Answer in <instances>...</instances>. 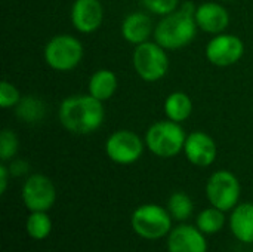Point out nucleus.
Wrapping results in <instances>:
<instances>
[{
	"mask_svg": "<svg viewBox=\"0 0 253 252\" xmlns=\"http://www.w3.org/2000/svg\"><path fill=\"white\" fill-rule=\"evenodd\" d=\"M61 125L74 135H89L98 131L105 117L102 101L89 95H73L59 105Z\"/></svg>",
	"mask_w": 253,
	"mask_h": 252,
	"instance_id": "1",
	"label": "nucleus"
},
{
	"mask_svg": "<svg viewBox=\"0 0 253 252\" xmlns=\"http://www.w3.org/2000/svg\"><path fill=\"white\" fill-rule=\"evenodd\" d=\"M197 28L196 6L191 1H185L159 21L154 28V39L166 50H178L196 39Z\"/></svg>",
	"mask_w": 253,
	"mask_h": 252,
	"instance_id": "2",
	"label": "nucleus"
},
{
	"mask_svg": "<svg viewBox=\"0 0 253 252\" xmlns=\"http://www.w3.org/2000/svg\"><path fill=\"white\" fill-rule=\"evenodd\" d=\"M187 135L184 128L172 120H160L153 123L145 134V146L148 150L163 159L175 157L184 151Z\"/></svg>",
	"mask_w": 253,
	"mask_h": 252,
	"instance_id": "3",
	"label": "nucleus"
},
{
	"mask_svg": "<svg viewBox=\"0 0 253 252\" xmlns=\"http://www.w3.org/2000/svg\"><path fill=\"white\" fill-rule=\"evenodd\" d=\"M83 45L71 34L53 36L44 46L46 64L56 71H71L83 59Z\"/></svg>",
	"mask_w": 253,
	"mask_h": 252,
	"instance_id": "4",
	"label": "nucleus"
},
{
	"mask_svg": "<svg viewBox=\"0 0 253 252\" xmlns=\"http://www.w3.org/2000/svg\"><path fill=\"white\" fill-rule=\"evenodd\" d=\"M130 223L138 236L147 241H157L170 233L172 217L163 206L147 203L133 211Z\"/></svg>",
	"mask_w": 253,
	"mask_h": 252,
	"instance_id": "5",
	"label": "nucleus"
},
{
	"mask_svg": "<svg viewBox=\"0 0 253 252\" xmlns=\"http://www.w3.org/2000/svg\"><path fill=\"white\" fill-rule=\"evenodd\" d=\"M133 67L136 74L145 82H157L163 79L169 70V58L166 49L157 42H144L133 50Z\"/></svg>",
	"mask_w": 253,
	"mask_h": 252,
	"instance_id": "6",
	"label": "nucleus"
},
{
	"mask_svg": "<svg viewBox=\"0 0 253 252\" xmlns=\"http://www.w3.org/2000/svg\"><path fill=\"white\" fill-rule=\"evenodd\" d=\"M206 196L212 206L227 212L237 206L240 199V183L230 171H216L206 184Z\"/></svg>",
	"mask_w": 253,
	"mask_h": 252,
	"instance_id": "7",
	"label": "nucleus"
},
{
	"mask_svg": "<svg viewBox=\"0 0 253 252\" xmlns=\"http://www.w3.org/2000/svg\"><path fill=\"white\" fill-rule=\"evenodd\" d=\"M107 156L119 165H132L141 159L144 153V143L141 137L129 129L113 132L105 141Z\"/></svg>",
	"mask_w": 253,
	"mask_h": 252,
	"instance_id": "8",
	"label": "nucleus"
},
{
	"mask_svg": "<svg viewBox=\"0 0 253 252\" xmlns=\"http://www.w3.org/2000/svg\"><path fill=\"white\" fill-rule=\"evenodd\" d=\"M56 199L53 183L43 174L30 175L22 187V202L31 212L49 211Z\"/></svg>",
	"mask_w": 253,
	"mask_h": 252,
	"instance_id": "9",
	"label": "nucleus"
},
{
	"mask_svg": "<svg viewBox=\"0 0 253 252\" xmlns=\"http://www.w3.org/2000/svg\"><path fill=\"white\" fill-rule=\"evenodd\" d=\"M245 53V43L234 34L221 33L209 40L206 58L216 67H230L237 64Z\"/></svg>",
	"mask_w": 253,
	"mask_h": 252,
	"instance_id": "10",
	"label": "nucleus"
},
{
	"mask_svg": "<svg viewBox=\"0 0 253 252\" xmlns=\"http://www.w3.org/2000/svg\"><path fill=\"white\" fill-rule=\"evenodd\" d=\"M184 153L190 163L199 168L211 166L216 159V143L213 138L202 131H194L187 135L184 144Z\"/></svg>",
	"mask_w": 253,
	"mask_h": 252,
	"instance_id": "11",
	"label": "nucleus"
},
{
	"mask_svg": "<svg viewBox=\"0 0 253 252\" xmlns=\"http://www.w3.org/2000/svg\"><path fill=\"white\" fill-rule=\"evenodd\" d=\"M104 21L101 0H76L71 6V22L83 34L96 31Z\"/></svg>",
	"mask_w": 253,
	"mask_h": 252,
	"instance_id": "12",
	"label": "nucleus"
},
{
	"mask_svg": "<svg viewBox=\"0 0 253 252\" xmlns=\"http://www.w3.org/2000/svg\"><path fill=\"white\" fill-rule=\"evenodd\" d=\"M169 252H208V242L205 233L199 227L181 224L169 233L168 238Z\"/></svg>",
	"mask_w": 253,
	"mask_h": 252,
	"instance_id": "13",
	"label": "nucleus"
},
{
	"mask_svg": "<svg viewBox=\"0 0 253 252\" xmlns=\"http://www.w3.org/2000/svg\"><path fill=\"white\" fill-rule=\"evenodd\" d=\"M196 22L202 31L216 36L230 25V13L222 4L206 1L196 7Z\"/></svg>",
	"mask_w": 253,
	"mask_h": 252,
	"instance_id": "14",
	"label": "nucleus"
},
{
	"mask_svg": "<svg viewBox=\"0 0 253 252\" xmlns=\"http://www.w3.org/2000/svg\"><path fill=\"white\" fill-rule=\"evenodd\" d=\"M153 31V19L145 12H132L122 22V36L125 37L126 42L135 46L148 42Z\"/></svg>",
	"mask_w": 253,
	"mask_h": 252,
	"instance_id": "15",
	"label": "nucleus"
},
{
	"mask_svg": "<svg viewBox=\"0 0 253 252\" xmlns=\"http://www.w3.org/2000/svg\"><path fill=\"white\" fill-rule=\"evenodd\" d=\"M230 227L240 242L253 244V203H242L233 209Z\"/></svg>",
	"mask_w": 253,
	"mask_h": 252,
	"instance_id": "16",
	"label": "nucleus"
},
{
	"mask_svg": "<svg viewBox=\"0 0 253 252\" xmlns=\"http://www.w3.org/2000/svg\"><path fill=\"white\" fill-rule=\"evenodd\" d=\"M119 86V80L117 76L107 68H101L98 71H95L90 79H89V94L99 100V101H108L117 91Z\"/></svg>",
	"mask_w": 253,
	"mask_h": 252,
	"instance_id": "17",
	"label": "nucleus"
},
{
	"mask_svg": "<svg viewBox=\"0 0 253 252\" xmlns=\"http://www.w3.org/2000/svg\"><path fill=\"white\" fill-rule=\"evenodd\" d=\"M165 113L169 120L182 123L193 113V101L185 92H172L165 101Z\"/></svg>",
	"mask_w": 253,
	"mask_h": 252,
	"instance_id": "18",
	"label": "nucleus"
},
{
	"mask_svg": "<svg viewBox=\"0 0 253 252\" xmlns=\"http://www.w3.org/2000/svg\"><path fill=\"white\" fill-rule=\"evenodd\" d=\"M15 114L24 123H39L46 114V105L40 98L34 95H27L21 98L16 104Z\"/></svg>",
	"mask_w": 253,
	"mask_h": 252,
	"instance_id": "19",
	"label": "nucleus"
},
{
	"mask_svg": "<svg viewBox=\"0 0 253 252\" xmlns=\"http://www.w3.org/2000/svg\"><path fill=\"white\" fill-rule=\"evenodd\" d=\"M225 224L224 211L212 206L205 211H202L197 217V227L205 235H215L222 230Z\"/></svg>",
	"mask_w": 253,
	"mask_h": 252,
	"instance_id": "20",
	"label": "nucleus"
},
{
	"mask_svg": "<svg viewBox=\"0 0 253 252\" xmlns=\"http://www.w3.org/2000/svg\"><path fill=\"white\" fill-rule=\"evenodd\" d=\"M194 209L191 198L184 192H175L168 202V211L176 221H187Z\"/></svg>",
	"mask_w": 253,
	"mask_h": 252,
	"instance_id": "21",
	"label": "nucleus"
},
{
	"mask_svg": "<svg viewBox=\"0 0 253 252\" xmlns=\"http://www.w3.org/2000/svg\"><path fill=\"white\" fill-rule=\"evenodd\" d=\"M52 230V221L49 215L43 211L31 212L27 220V232L30 238L36 241H43L50 235Z\"/></svg>",
	"mask_w": 253,
	"mask_h": 252,
	"instance_id": "22",
	"label": "nucleus"
},
{
	"mask_svg": "<svg viewBox=\"0 0 253 252\" xmlns=\"http://www.w3.org/2000/svg\"><path fill=\"white\" fill-rule=\"evenodd\" d=\"M19 149V140L12 129H3L0 134V159L1 162L12 160Z\"/></svg>",
	"mask_w": 253,
	"mask_h": 252,
	"instance_id": "23",
	"label": "nucleus"
},
{
	"mask_svg": "<svg viewBox=\"0 0 253 252\" xmlns=\"http://www.w3.org/2000/svg\"><path fill=\"white\" fill-rule=\"evenodd\" d=\"M142 6L159 16H166L178 9L179 0H141Z\"/></svg>",
	"mask_w": 253,
	"mask_h": 252,
	"instance_id": "24",
	"label": "nucleus"
},
{
	"mask_svg": "<svg viewBox=\"0 0 253 252\" xmlns=\"http://www.w3.org/2000/svg\"><path fill=\"white\" fill-rule=\"evenodd\" d=\"M21 98L22 97H21V94L15 85H12L7 80H3L0 83V105L3 108L16 107V104L19 102Z\"/></svg>",
	"mask_w": 253,
	"mask_h": 252,
	"instance_id": "25",
	"label": "nucleus"
},
{
	"mask_svg": "<svg viewBox=\"0 0 253 252\" xmlns=\"http://www.w3.org/2000/svg\"><path fill=\"white\" fill-rule=\"evenodd\" d=\"M9 168V172L10 175L13 177H21V175H25L28 172V163L25 160H21V159H16V160H12V163L7 166Z\"/></svg>",
	"mask_w": 253,
	"mask_h": 252,
	"instance_id": "26",
	"label": "nucleus"
},
{
	"mask_svg": "<svg viewBox=\"0 0 253 252\" xmlns=\"http://www.w3.org/2000/svg\"><path fill=\"white\" fill-rule=\"evenodd\" d=\"M9 175H10L9 168H7L4 163H1V165H0V193H1V195H4V192H6Z\"/></svg>",
	"mask_w": 253,
	"mask_h": 252,
	"instance_id": "27",
	"label": "nucleus"
},
{
	"mask_svg": "<svg viewBox=\"0 0 253 252\" xmlns=\"http://www.w3.org/2000/svg\"><path fill=\"white\" fill-rule=\"evenodd\" d=\"M222 1H230V0H222Z\"/></svg>",
	"mask_w": 253,
	"mask_h": 252,
	"instance_id": "28",
	"label": "nucleus"
}]
</instances>
